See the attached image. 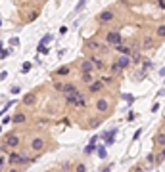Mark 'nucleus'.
Listing matches in <instances>:
<instances>
[{
  "label": "nucleus",
  "instance_id": "58836bf2",
  "mask_svg": "<svg viewBox=\"0 0 165 172\" xmlns=\"http://www.w3.org/2000/svg\"><path fill=\"white\" fill-rule=\"evenodd\" d=\"M4 165H6V157H0V172H2Z\"/></svg>",
  "mask_w": 165,
  "mask_h": 172
},
{
  "label": "nucleus",
  "instance_id": "79ce46f5",
  "mask_svg": "<svg viewBox=\"0 0 165 172\" xmlns=\"http://www.w3.org/2000/svg\"><path fill=\"white\" fill-rule=\"evenodd\" d=\"M131 172H146V168H142V166H135Z\"/></svg>",
  "mask_w": 165,
  "mask_h": 172
},
{
  "label": "nucleus",
  "instance_id": "ea45409f",
  "mask_svg": "<svg viewBox=\"0 0 165 172\" xmlns=\"http://www.w3.org/2000/svg\"><path fill=\"white\" fill-rule=\"evenodd\" d=\"M89 143H94V145L98 143V134H94V136L90 138V142H89Z\"/></svg>",
  "mask_w": 165,
  "mask_h": 172
},
{
  "label": "nucleus",
  "instance_id": "f257e3e1",
  "mask_svg": "<svg viewBox=\"0 0 165 172\" xmlns=\"http://www.w3.org/2000/svg\"><path fill=\"white\" fill-rule=\"evenodd\" d=\"M63 98H65V103H69V105H75V107H85L86 105V98H85V94H81L79 90H77L75 94L63 96Z\"/></svg>",
  "mask_w": 165,
  "mask_h": 172
},
{
  "label": "nucleus",
  "instance_id": "f3484780",
  "mask_svg": "<svg viewBox=\"0 0 165 172\" xmlns=\"http://www.w3.org/2000/svg\"><path fill=\"white\" fill-rule=\"evenodd\" d=\"M25 121H27V117H25V113H21V111H17L14 117H12V122L14 124H23Z\"/></svg>",
  "mask_w": 165,
  "mask_h": 172
},
{
  "label": "nucleus",
  "instance_id": "473e14b6",
  "mask_svg": "<svg viewBox=\"0 0 165 172\" xmlns=\"http://www.w3.org/2000/svg\"><path fill=\"white\" fill-rule=\"evenodd\" d=\"M94 149H96V145H94V143H89V145L85 147V153H86V155H90V153L94 151Z\"/></svg>",
  "mask_w": 165,
  "mask_h": 172
},
{
  "label": "nucleus",
  "instance_id": "49530a36",
  "mask_svg": "<svg viewBox=\"0 0 165 172\" xmlns=\"http://www.w3.org/2000/svg\"><path fill=\"white\" fill-rule=\"evenodd\" d=\"M65 33H67V27L62 25V27H60V34H65Z\"/></svg>",
  "mask_w": 165,
  "mask_h": 172
},
{
  "label": "nucleus",
  "instance_id": "9d476101",
  "mask_svg": "<svg viewBox=\"0 0 165 172\" xmlns=\"http://www.w3.org/2000/svg\"><path fill=\"white\" fill-rule=\"evenodd\" d=\"M154 46H156L154 37H142V40H140V50H152Z\"/></svg>",
  "mask_w": 165,
  "mask_h": 172
},
{
  "label": "nucleus",
  "instance_id": "6ab92c4d",
  "mask_svg": "<svg viewBox=\"0 0 165 172\" xmlns=\"http://www.w3.org/2000/svg\"><path fill=\"white\" fill-rule=\"evenodd\" d=\"M94 151L98 153V157L100 159H108V151H106V145H100V143H96V149Z\"/></svg>",
  "mask_w": 165,
  "mask_h": 172
},
{
  "label": "nucleus",
  "instance_id": "a878e982",
  "mask_svg": "<svg viewBox=\"0 0 165 172\" xmlns=\"http://www.w3.org/2000/svg\"><path fill=\"white\" fill-rule=\"evenodd\" d=\"M129 48H131V50H133V52H136V50H140V42H138L136 38H135V40H131V42H129Z\"/></svg>",
  "mask_w": 165,
  "mask_h": 172
},
{
  "label": "nucleus",
  "instance_id": "dca6fc26",
  "mask_svg": "<svg viewBox=\"0 0 165 172\" xmlns=\"http://www.w3.org/2000/svg\"><path fill=\"white\" fill-rule=\"evenodd\" d=\"M146 75H148V71H146V69H144V67H140V69H136V71H135V75H133V78L136 80V82H140V80H142V78H146Z\"/></svg>",
  "mask_w": 165,
  "mask_h": 172
},
{
  "label": "nucleus",
  "instance_id": "37998d69",
  "mask_svg": "<svg viewBox=\"0 0 165 172\" xmlns=\"http://www.w3.org/2000/svg\"><path fill=\"white\" fill-rule=\"evenodd\" d=\"M37 17H39V11H37V10H35V11H33V14H31V17H29V19H31V21H35V19H37Z\"/></svg>",
  "mask_w": 165,
  "mask_h": 172
},
{
  "label": "nucleus",
  "instance_id": "39448f33",
  "mask_svg": "<svg viewBox=\"0 0 165 172\" xmlns=\"http://www.w3.org/2000/svg\"><path fill=\"white\" fill-rule=\"evenodd\" d=\"M4 143H6L8 147L16 149V147L21 143V138H19L17 134H14V132H10V134H6V136H4Z\"/></svg>",
  "mask_w": 165,
  "mask_h": 172
},
{
  "label": "nucleus",
  "instance_id": "c03bdc74",
  "mask_svg": "<svg viewBox=\"0 0 165 172\" xmlns=\"http://www.w3.org/2000/svg\"><path fill=\"white\" fill-rule=\"evenodd\" d=\"M10 92H12V94H19V86H12V88H10Z\"/></svg>",
  "mask_w": 165,
  "mask_h": 172
},
{
  "label": "nucleus",
  "instance_id": "e433bc0d",
  "mask_svg": "<svg viewBox=\"0 0 165 172\" xmlns=\"http://www.w3.org/2000/svg\"><path fill=\"white\" fill-rule=\"evenodd\" d=\"M10 54H12V50L8 48V50H4V52H0V57H2V60H6V57H8Z\"/></svg>",
  "mask_w": 165,
  "mask_h": 172
},
{
  "label": "nucleus",
  "instance_id": "5701e85b",
  "mask_svg": "<svg viewBox=\"0 0 165 172\" xmlns=\"http://www.w3.org/2000/svg\"><path fill=\"white\" fill-rule=\"evenodd\" d=\"M69 73H71V67H67V65H65V67H60L58 71H56V75H58V77H67Z\"/></svg>",
  "mask_w": 165,
  "mask_h": 172
},
{
  "label": "nucleus",
  "instance_id": "2f4dec72",
  "mask_svg": "<svg viewBox=\"0 0 165 172\" xmlns=\"http://www.w3.org/2000/svg\"><path fill=\"white\" fill-rule=\"evenodd\" d=\"M163 34H165V25H163V23H159V27H158V37L163 38Z\"/></svg>",
  "mask_w": 165,
  "mask_h": 172
},
{
  "label": "nucleus",
  "instance_id": "c756f323",
  "mask_svg": "<svg viewBox=\"0 0 165 172\" xmlns=\"http://www.w3.org/2000/svg\"><path fill=\"white\" fill-rule=\"evenodd\" d=\"M113 78H115V77H112V75H109V77H104V78H100V80L104 82V86H109V84H113Z\"/></svg>",
  "mask_w": 165,
  "mask_h": 172
},
{
  "label": "nucleus",
  "instance_id": "412c9836",
  "mask_svg": "<svg viewBox=\"0 0 165 172\" xmlns=\"http://www.w3.org/2000/svg\"><path fill=\"white\" fill-rule=\"evenodd\" d=\"M142 50H136V52H133L129 57H131V63H140L142 61V54H140Z\"/></svg>",
  "mask_w": 165,
  "mask_h": 172
},
{
  "label": "nucleus",
  "instance_id": "3c124183",
  "mask_svg": "<svg viewBox=\"0 0 165 172\" xmlns=\"http://www.w3.org/2000/svg\"><path fill=\"white\" fill-rule=\"evenodd\" d=\"M102 172H112V166H106V168H104Z\"/></svg>",
  "mask_w": 165,
  "mask_h": 172
},
{
  "label": "nucleus",
  "instance_id": "603ef678",
  "mask_svg": "<svg viewBox=\"0 0 165 172\" xmlns=\"http://www.w3.org/2000/svg\"><path fill=\"white\" fill-rule=\"evenodd\" d=\"M2 48H4V44H2V42H0V52H2Z\"/></svg>",
  "mask_w": 165,
  "mask_h": 172
},
{
  "label": "nucleus",
  "instance_id": "09e8293b",
  "mask_svg": "<svg viewBox=\"0 0 165 172\" xmlns=\"http://www.w3.org/2000/svg\"><path fill=\"white\" fill-rule=\"evenodd\" d=\"M48 122H50V121H46V119H40V121H39L40 126H44V124H48Z\"/></svg>",
  "mask_w": 165,
  "mask_h": 172
},
{
  "label": "nucleus",
  "instance_id": "6e6d98bb",
  "mask_svg": "<svg viewBox=\"0 0 165 172\" xmlns=\"http://www.w3.org/2000/svg\"><path fill=\"white\" fill-rule=\"evenodd\" d=\"M0 27H2V21H0Z\"/></svg>",
  "mask_w": 165,
  "mask_h": 172
},
{
  "label": "nucleus",
  "instance_id": "f03ea898",
  "mask_svg": "<svg viewBox=\"0 0 165 172\" xmlns=\"http://www.w3.org/2000/svg\"><path fill=\"white\" fill-rule=\"evenodd\" d=\"M29 147H31V151H35V153H42L46 149V140L42 136H35V138H31Z\"/></svg>",
  "mask_w": 165,
  "mask_h": 172
},
{
  "label": "nucleus",
  "instance_id": "864d4df0",
  "mask_svg": "<svg viewBox=\"0 0 165 172\" xmlns=\"http://www.w3.org/2000/svg\"><path fill=\"white\" fill-rule=\"evenodd\" d=\"M10 172H19V170H17V168H12V170H10Z\"/></svg>",
  "mask_w": 165,
  "mask_h": 172
},
{
  "label": "nucleus",
  "instance_id": "5fc2aeb1",
  "mask_svg": "<svg viewBox=\"0 0 165 172\" xmlns=\"http://www.w3.org/2000/svg\"><path fill=\"white\" fill-rule=\"evenodd\" d=\"M35 2H42V0H35Z\"/></svg>",
  "mask_w": 165,
  "mask_h": 172
},
{
  "label": "nucleus",
  "instance_id": "ddd939ff",
  "mask_svg": "<svg viewBox=\"0 0 165 172\" xmlns=\"http://www.w3.org/2000/svg\"><path fill=\"white\" fill-rule=\"evenodd\" d=\"M79 71H81V73H94L96 69H94V65H92L90 60H83L81 65H79Z\"/></svg>",
  "mask_w": 165,
  "mask_h": 172
},
{
  "label": "nucleus",
  "instance_id": "f704fd0d",
  "mask_svg": "<svg viewBox=\"0 0 165 172\" xmlns=\"http://www.w3.org/2000/svg\"><path fill=\"white\" fill-rule=\"evenodd\" d=\"M62 88H63V82H60V80H56V82H54V90L62 92Z\"/></svg>",
  "mask_w": 165,
  "mask_h": 172
},
{
  "label": "nucleus",
  "instance_id": "b1692460",
  "mask_svg": "<svg viewBox=\"0 0 165 172\" xmlns=\"http://www.w3.org/2000/svg\"><path fill=\"white\" fill-rule=\"evenodd\" d=\"M37 52H39V54H44V55H46V54H50V48H48L46 44H39V46H37Z\"/></svg>",
  "mask_w": 165,
  "mask_h": 172
},
{
  "label": "nucleus",
  "instance_id": "a18cd8bd",
  "mask_svg": "<svg viewBox=\"0 0 165 172\" xmlns=\"http://www.w3.org/2000/svg\"><path fill=\"white\" fill-rule=\"evenodd\" d=\"M158 109H159V103H154V105H152V113H158Z\"/></svg>",
  "mask_w": 165,
  "mask_h": 172
},
{
  "label": "nucleus",
  "instance_id": "4be33fe9",
  "mask_svg": "<svg viewBox=\"0 0 165 172\" xmlns=\"http://www.w3.org/2000/svg\"><path fill=\"white\" fill-rule=\"evenodd\" d=\"M92 80H94V75L92 73H81V82L89 84V82H92Z\"/></svg>",
  "mask_w": 165,
  "mask_h": 172
},
{
  "label": "nucleus",
  "instance_id": "6e6552de",
  "mask_svg": "<svg viewBox=\"0 0 165 172\" xmlns=\"http://www.w3.org/2000/svg\"><path fill=\"white\" fill-rule=\"evenodd\" d=\"M89 60L92 61V65H94V69L96 71H102V69H106V63H104V60H102V55H96V54H92Z\"/></svg>",
  "mask_w": 165,
  "mask_h": 172
},
{
  "label": "nucleus",
  "instance_id": "aec40b11",
  "mask_svg": "<svg viewBox=\"0 0 165 172\" xmlns=\"http://www.w3.org/2000/svg\"><path fill=\"white\" fill-rule=\"evenodd\" d=\"M108 67H109V73H112V77L121 75V67L117 65V61H112V65H108Z\"/></svg>",
  "mask_w": 165,
  "mask_h": 172
},
{
  "label": "nucleus",
  "instance_id": "a211bd4d",
  "mask_svg": "<svg viewBox=\"0 0 165 172\" xmlns=\"http://www.w3.org/2000/svg\"><path fill=\"white\" fill-rule=\"evenodd\" d=\"M156 143H158L159 147L165 145V130H163V126L159 128V132H158V136H156Z\"/></svg>",
  "mask_w": 165,
  "mask_h": 172
},
{
  "label": "nucleus",
  "instance_id": "20e7f679",
  "mask_svg": "<svg viewBox=\"0 0 165 172\" xmlns=\"http://www.w3.org/2000/svg\"><path fill=\"white\" fill-rule=\"evenodd\" d=\"M115 19V14H113V10H104L98 14V23H102V25H108V23H112Z\"/></svg>",
  "mask_w": 165,
  "mask_h": 172
},
{
  "label": "nucleus",
  "instance_id": "7ed1b4c3",
  "mask_svg": "<svg viewBox=\"0 0 165 172\" xmlns=\"http://www.w3.org/2000/svg\"><path fill=\"white\" fill-rule=\"evenodd\" d=\"M123 42V37H121V33H117V31H109L108 34H106V44L108 46H115V44H121Z\"/></svg>",
  "mask_w": 165,
  "mask_h": 172
},
{
  "label": "nucleus",
  "instance_id": "8fccbe9b",
  "mask_svg": "<svg viewBox=\"0 0 165 172\" xmlns=\"http://www.w3.org/2000/svg\"><path fill=\"white\" fill-rule=\"evenodd\" d=\"M6 77H8V73H6V71H2V73H0V80H4Z\"/></svg>",
  "mask_w": 165,
  "mask_h": 172
},
{
  "label": "nucleus",
  "instance_id": "a19ab883",
  "mask_svg": "<svg viewBox=\"0 0 165 172\" xmlns=\"http://www.w3.org/2000/svg\"><path fill=\"white\" fill-rule=\"evenodd\" d=\"M140 134H142V128H138V130L135 132V136H133V140H138V138H140Z\"/></svg>",
  "mask_w": 165,
  "mask_h": 172
},
{
  "label": "nucleus",
  "instance_id": "de8ad7c7",
  "mask_svg": "<svg viewBox=\"0 0 165 172\" xmlns=\"http://www.w3.org/2000/svg\"><path fill=\"white\" fill-rule=\"evenodd\" d=\"M2 151H4V153L8 151V145H6V143H2V145H0V153H2Z\"/></svg>",
  "mask_w": 165,
  "mask_h": 172
},
{
  "label": "nucleus",
  "instance_id": "c85d7f7f",
  "mask_svg": "<svg viewBox=\"0 0 165 172\" xmlns=\"http://www.w3.org/2000/svg\"><path fill=\"white\" fill-rule=\"evenodd\" d=\"M89 168H86V165L85 163H77L75 165V172H86Z\"/></svg>",
  "mask_w": 165,
  "mask_h": 172
},
{
  "label": "nucleus",
  "instance_id": "1a4fd4ad",
  "mask_svg": "<svg viewBox=\"0 0 165 172\" xmlns=\"http://www.w3.org/2000/svg\"><path fill=\"white\" fill-rule=\"evenodd\" d=\"M102 90H104V82H102L100 78L89 82V92H90V94H98V92H102Z\"/></svg>",
  "mask_w": 165,
  "mask_h": 172
},
{
  "label": "nucleus",
  "instance_id": "bb28decb",
  "mask_svg": "<svg viewBox=\"0 0 165 172\" xmlns=\"http://www.w3.org/2000/svg\"><path fill=\"white\" fill-rule=\"evenodd\" d=\"M154 159L158 161V165H159V166L163 165V159H165V151H163V147H161V151H159V153H158L156 157H154Z\"/></svg>",
  "mask_w": 165,
  "mask_h": 172
},
{
  "label": "nucleus",
  "instance_id": "0eeeda50",
  "mask_svg": "<svg viewBox=\"0 0 165 172\" xmlns=\"http://www.w3.org/2000/svg\"><path fill=\"white\" fill-rule=\"evenodd\" d=\"M94 105H96V111H98V113H108L109 107H112V105H109V101H108L106 98H98Z\"/></svg>",
  "mask_w": 165,
  "mask_h": 172
},
{
  "label": "nucleus",
  "instance_id": "4468645a",
  "mask_svg": "<svg viewBox=\"0 0 165 172\" xmlns=\"http://www.w3.org/2000/svg\"><path fill=\"white\" fill-rule=\"evenodd\" d=\"M77 90H79V88H77L73 82H65L63 88H62V94H63V96H71V94H75Z\"/></svg>",
  "mask_w": 165,
  "mask_h": 172
},
{
  "label": "nucleus",
  "instance_id": "393cba45",
  "mask_svg": "<svg viewBox=\"0 0 165 172\" xmlns=\"http://www.w3.org/2000/svg\"><path fill=\"white\" fill-rule=\"evenodd\" d=\"M31 69H33V63H31V61H25L23 65H21V73H23V75H27V73L31 71Z\"/></svg>",
  "mask_w": 165,
  "mask_h": 172
},
{
  "label": "nucleus",
  "instance_id": "c9c22d12",
  "mask_svg": "<svg viewBox=\"0 0 165 172\" xmlns=\"http://www.w3.org/2000/svg\"><path fill=\"white\" fill-rule=\"evenodd\" d=\"M85 4H86V0H79V4H77L75 11H79V10H83V8H85Z\"/></svg>",
  "mask_w": 165,
  "mask_h": 172
},
{
  "label": "nucleus",
  "instance_id": "4c0bfd02",
  "mask_svg": "<svg viewBox=\"0 0 165 172\" xmlns=\"http://www.w3.org/2000/svg\"><path fill=\"white\" fill-rule=\"evenodd\" d=\"M10 46H19V38H10Z\"/></svg>",
  "mask_w": 165,
  "mask_h": 172
},
{
  "label": "nucleus",
  "instance_id": "2eb2a0df",
  "mask_svg": "<svg viewBox=\"0 0 165 172\" xmlns=\"http://www.w3.org/2000/svg\"><path fill=\"white\" fill-rule=\"evenodd\" d=\"M117 65L121 67V71H125V69H129L133 63H131V57H129V55H121L119 60H117Z\"/></svg>",
  "mask_w": 165,
  "mask_h": 172
},
{
  "label": "nucleus",
  "instance_id": "cd10ccee",
  "mask_svg": "<svg viewBox=\"0 0 165 172\" xmlns=\"http://www.w3.org/2000/svg\"><path fill=\"white\" fill-rule=\"evenodd\" d=\"M100 124H102V119H90V122H89V128H98Z\"/></svg>",
  "mask_w": 165,
  "mask_h": 172
},
{
  "label": "nucleus",
  "instance_id": "9b49d317",
  "mask_svg": "<svg viewBox=\"0 0 165 172\" xmlns=\"http://www.w3.org/2000/svg\"><path fill=\"white\" fill-rule=\"evenodd\" d=\"M85 46H86L89 50H92V52H100L102 42H100V40H94V38H86V40H85Z\"/></svg>",
  "mask_w": 165,
  "mask_h": 172
},
{
  "label": "nucleus",
  "instance_id": "423d86ee",
  "mask_svg": "<svg viewBox=\"0 0 165 172\" xmlns=\"http://www.w3.org/2000/svg\"><path fill=\"white\" fill-rule=\"evenodd\" d=\"M8 163L10 165H29V157H23L19 153H12L10 159H8Z\"/></svg>",
  "mask_w": 165,
  "mask_h": 172
},
{
  "label": "nucleus",
  "instance_id": "7c9ffc66",
  "mask_svg": "<svg viewBox=\"0 0 165 172\" xmlns=\"http://www.w3.org/2000/svg\"><path fill=\"white\" fill-rule=\"evenodd\" d=\"M121 98H123V99L129 103V105H131V103L135 101V96H133V94H121Z\"/></svg>",
  "mask_w": 165,
  "mask_h": 172
},
{
  "label": "nucleus",
  "instance_id": "f8f14e48",
  "mask_svg": "<svg viewBox=\"0 0 165 172\" xmlns=\"http://www.w3.org/2000/svg\"><path fill=\"white\" fill-rule=\"evenodd\" d=\"M21 103H23V105H27V107H33V105L37 103V94H35V92H29V94H25L23 99H21Z\"/></svg>",
  "mask_w": 165,
  "mask_h": 172
},
{
  "label": "nucleus",
  "instance_id": "72a5a7b5",
  "mask_svg": "<svg viewBox=\"0 0 165 172\" xmlns=\"http://www.w3.org/2000/svg\"><path fill=\"white\" fill-rule=\"evenodd\" d=\"M48 42H52V34H44L40 40V44H48Z\"/></svg>",
  "mask_w": 165,
  "mask_h": 172
}]
</instances>
